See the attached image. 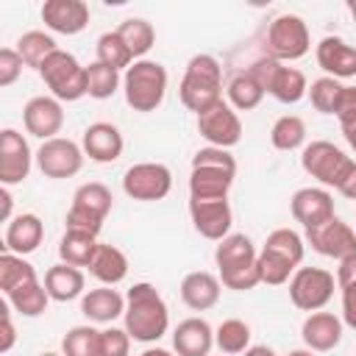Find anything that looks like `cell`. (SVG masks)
<instances>
[{"label": "cell", "mask_w": 356, "mask_h": 356, "mask_svg": "<svg viewBox=\"0 0 356 356\" xmlns=\"http://www.w3.org/2000/svg\"><path fill=\"white\" fill-rule=\"evenodd\" d=\"M122 323H125L122 328L131 334V339L145 342V345L159 342L170 328V309H167L161 292L147 281L134 284L125 295Z\"/></svg>", "instance_id": "obj_1"}, {"label": "cell", "mask_w": 356, "mask_h": 356, "mask_svg": "<svg viewBox=\"0 0 356 356\" xmlns=\"http://www.w3.org/2000/svg\"><path fill=\"white\" fill-rule=\"evenodd\" d=\"M178 97L195 114H203L206 108L220 103L222 100V67H220V61L209 53L192 56L186 61L184 78L178 83Z\"/></svg>", "instance_id": "obj_2"}, {"label": "cell", "mask_w": 356, "mask_h": 356, "mask_svg": "<svg viewBox=\"0 0 356 356\" xmlns=\"http://www.w3.org/2000/svg\"><path fill=\"white\" fill-rule=\"evenodd\" d=\"M167 70L164 64L153 61V58H139L134 61L125 75H122V92H125V103L139 111V114H147V111H156L161 103H164V95H167Z\"/></svg>", "instance_id": "obj_3"}, {"label": "cell", "mask_w": 356, "mask_h": 356, "mask_svg": "<svg viewBox=\"0 0 356 356\" xmlns=\"http://www.w3.org/2000/svg\"><path fill=\"white\" fill-rule=\"evenodd\" d=\"M248 72L261 83L264 95L275 97L284 106H292V103H298V100H303L309 95L306 75L298 67H286V64H281V61H275L270 56L256 58L248 67Z\"/></svg>", "instance_id": "obj_4"}, {"label": "cell", "mask_w": 356, "mask_h": 356, "mask_svg": "<svg viewBox=\"0 0 356 356\" xmlns=\"http://www.w3.org/2000/svg\"><path fill=\"white\" fill-rule=\"evenodd\" d=\"M50 95L61 103H75L86 95V67L67 50H56L39 70Z\"/></svg>", "instance_id": "obj_5"}, {"label": "cell", "mask_w": 356, "mask_h": 356, "mask_svg": "<svg viewBox=\"0 0 356 356\" xmlns=\"http://www.w3.org/2000/svg\"><path fill=\"white\" fill-rule=\"evenodd\" d=\"M312 47V36L306 22L298 14H278L264 33V56L275 58V61H298L309 53Z\"/></svg>", "instance_id": "obj_6"}, {"label": "cell", "mask_w": 356, "mask_h": 356, "mask_svg": "<svg viewBox=\"0 0 356 356\" xmlns=\"http://www.w3.org/2000/svg\"><path fill=\"white\" fill-rule=\"evenodd\" d=\"M356 161L328 139H314L300 150V167L325 189H337Z\"/></svg>", "instance_id": "obj_7"}, {"label": "cell", "mask_w": 356, "mask_h": 356, "mask_svg": "<svg viewBox=\"0 0 356 356\" xmlns=\"http://www.w3.org/2000/svg\"><path fill=\"white\" fill-rule=\"evenodd\" d=\"M337 289V275L325 267H298L289 278V300L300 312H320Z\"/></svg>", "instance_id": "obj_8"}, {"label": "cell", "mask_w": 356, "mask_h": 356, "mask_svg": "<svg viewBox=\"0 0 356 356\" xmlns=\"http://www.w3.org/2000/svg\"><path fill=\"white\" fill-rule=\"evenodd\" d=\"M172 189V172L161 161H139L125 170L122 175V192L134 200L153 203L167 197Z\"/></svg>", "instance_id": "obj_9"}, {"label": "cell", "mask_w": 356, "mask_h": 356, "mask_svg": "<svg viewBox=\"0 0 356 356\" xmlns=\"http://www.w3.org/2000/svg\"><path fill=\"white\" fill-rule=\"evenodd\" d=\"M83 147L72 139H64V136H56V139H47L39 145L36 150V167L44 178H72L81 172L83 167Z\"/></svg>", "instance_id": "obj_10"}, {"label": "cell", "mask_w": 356, "mask_h": 356, "mask_svg": "<svg viewBox=\"0 0 356 356\" xmlns=\"http://www.w3.org/2000/svg\"><path fill=\"white\" fill-rule=\"evenodd\" d=\"M197 134L211 147L231 150L242 139V120H239V114L231 103L220 100L211 108H206L203 114H197Z\"/></svg>", "instance_id": "obj_11"}, {"label": "cell", "mask_w": 356, "mask_h": 356, "mask_svg": "<svg viewBox=\"0 0 356 356\" xmlns=\"http://www.w3.org/2000/svg\"><path fill=\"white\" fill-rule=\"evenodd\" d=\"M33 161H36V153H31L28 139L14 128H3L0 131V184L3 186L22 184Z\"/></svg>", "instance_id": "obj_12"}, {"label": "cell", "mask_w": 356, "mask_h": 356, "mask_svg": "<svg viewBox=\"0 0 356 356\" xmlns=\"http://www.w3.org/2000/svg\"><path fill=\"white\" fill-rule=\"evenodd\" d=\"M306 242L312 245L314 253L334 259V261L356 256V231L348 222H342L339 217H331L328 222L306 231Z\"/></svg>", "instance_id": "obj_13"}, {"label": "cell", "mask_w": 356, "mask_h": 356, "mask_svg": "<svg viewBox=\"0 0 356 356\" xmlns=\"http://www.w3.org/2000/svg\"><path fill=\"white\" fill-rule=\"evenodd\" d=\"M189 220L195 225V231L203 239L220 242L231 234V222H234V211L228 197H214V200H197L189 197Z\"/></svg>", "instance_id": "obj_14"}, {"label": "cell", "mask_w": 356, "mask_h": 356, "mask_svg": "<svg viewBox=\"0 0 356 356\" xmlns=\"http://www.w3.org/2000/svg\"><path fill=\"white\" fill-rule=\"evenodd\" d=\"M289 211L295 217V222H300L306 231L328 222L331 217H337L334 211V195L325 186H303L289 197Z\"/></svg>", "instance_id": "obj_15"}, {"label": "cell", "mask_w": 356, "mask_h": 356, "mask_svg": "<svg viewBox=\"0 0 356 356\" xmlns=\"http://www.w3.org/2000/svg\"><path fill=\"white\" fill-rule=\"evenodd\" d=\"M22 125L31 136L47 142V139H56V134L61 131L64 125V108H61V100H56L53 95H36L25 103L22 108Z\"/></svg>", "instance_id": "obj_16"}, {"label": "cell", "mask_w": 356, "mask_h": 356, "mask_svg": "<svg viewBox=\"0 0 356 356\" xmlns=\"http://www.w3.org/2000/svg\"><path fill=\"white\" fill-rule=\"evenodd\" d=\"M42 22L61 36H75L89 25V6L83 0H44Z\"/></svg>", "instance_id": "obj_17"}, {"label": "cell", "mask_w": 356, "mask_h": 356, "mask_svg": "<svg viewBox=\"0 0 356 356\" xmlns=\"http://www.w3.org/2000/svg\"><path fill=\"white\" fill-rule=\"evenodd\" d=\"M314 58L325 75L342 81V78H356V47L348 44L342 36H323L314 47Z\"/></svg>", "instance_id": "obj_18"}, {"label": "cell", "mask_w": 356, "mask_h": 356, "mask_svg": "<svg viewBox=\"0 0 356 356\" xmlns=\"http://www.w3.org/2000/svg\"><path fill=\"white\" fill-rule=\"evenodd\" d=\"M81 147H83V153L92 161L111 164V161H117L122 156L125 139H122L117 125H111V122H92V125H86V131L81 136Z\"/></svg>", "instance_id": "obj_19"}, {"label": "cell", "mask_w": 356, "mask_h": 356, "mask_svg": "<svg viewBox=\"0 0 356 356\" xmlns=\"http://www.w3.org/2000/svg\"><path fill=\"white\" fill-rule=\"evenodd\" d=\"M303 345L314 353H328L342 342V320L331 312H312L300 325Z\"/></svg>", "instance_id": "obj_20"}, {"label": "cell", "mask_w": 356, "mask_h": 356, "mask_svg": "<svg viewBox=\"0 0 356 356\" xmlns=\"http://www.w3.org/2000/svg\"><path fill=\"white\" fill-rule=\"evenodd\" d=\"M42 239H44V225H42L39 214H33V211H22L11 222H6L3 248L8 253L28 256V253H33L42 245Z\"/></svg>", "instance_id": "obj_21"}, {"label": "cell", "mask_w": 356, "mask_h": 356, "mask_svg": "<svg viewBox=\"0 0 356 356\" xmlns=\"http://www.w3.org/2000/svg\"><path fill=\"white\" fill-rule=\"evenodd\" d=\"M172 348L178 356H209L214 348V328L203 317H186L172 331Z\"/></svg>", "instance_id": "obj_22"}, {"label": "cell", "mask_w": 356, "mask_h": 356, "mask_svg": "<svg viewBox=\"0 0 356 356\" xmlns=\"http://www.w3.org/2000/svg\"><path fill=\"white\" fill-rule=\"evenodd\" d=\"M222 292V284L214 273L209 270H195L186 273L181 281V300L192 309V312H209L211 306H217Z\"/></svg>", "instance_id": "obj_23"}, {"label": "cell", "mask_w": 356, "mask_h": 356, "mask_svg": "<svg viewBox=\"0 0 356 356\" xmlns=\"http://www.w3.org/2000/svg\"><path fill=\"white\" fill-rule=\"evenodd\" d=\"M81 314H83L89 323L108 325V323H114L117 317L125 314V298H122L114 286L89 289V292H83V298H81Z\"/></svg>", "instance_id": "obj_24"}, {"label": "cell", "mask_w": 356, "mask_h": 356, "mask_svg": "<svg viewBox=\"0 0 356 356\" xmlns=\"http://www.w3.org/2000/svg\"><path fill=\"white\" fill-rule=\"evenodd\" d=\"M83 286H86V275L81 267L58 261V264L47 267V273H44V289H47L50 300L67 303V300L83 298Z\"/></svg>", "instance_id": "obj_25"}, {"label": "cell", "mask_w": 356, "mask_h": 356, "mask_svg": "<svg viewBox=\"0 0 356 356\" xmlns=\"http://www.w3.org/2000/svg\"><path fill=\"white\" fill-rule=\"evenodd\" d=\"M256 259H259V250H256V245L248 234H228L214 248L217 273H228V270H236V267L256 264Z\"/></svg>", "instance_id": "obj_26"}, {"label": "cell", "mask_w": 356, "mask_h": 356, "mask_svg": "<svg viewBox=\"0 0 356 356\" xmlns=\"http://www.w3.org/2000/svg\"><path fill=\"white\" fill-rule=\"evenodd\" d=\"M86 270H89V275H95L103 286H117V284L125 281V275H128V256H125L117 245L100 242Z\"/></svg>", "instance_id": "obj_27"}, {"label": "cell", "mask_w": 356, "mask_h": 356, "mask_svg": "<svg viewBox=\"0 0 356 356\" xmlns=\"http://www.w3.org/2000/svg\"><path fill=\"white\" fill-rule=\"evenodd\" d=\"M231 172L222 170H209V167H192L189 172V197L197 200H214V197H228L231 186H234Z\"/></svg>", "instance_id": "obj_28"}, {"label": "cell", "mask_w": 356, "mask_h": 356, "mask_svg": "<svg viewBox=\"0 0 356 356\" xmlns=\"http://www.w3.org/2000/svg\"><path fill=\"white\" fill-rule=\"evenodd\" d=\"M70 206L78 209V211H83V214H89V217L106 220L108 211H111V206H114V195H111V189H108L106 184L89 181V184H81V186L75 189Z\"/></svg>", "instance_id": "obj_29"}, {"label": "cell", "mask_w": 356, "mask_h": 356, "mask_svg": "<svg viewBox=\"0 0 356 356\" xmlns=\"http://www.w3.org/2000/svg\"><path fill=\"white\" fill-rule=\"evenodd\" d=\"M97 236L81 234V231H64L58 239V259L72 267H89L95 250H97Z\"/></svg>", "instance_id": "obj_30"}, {"label": "cell", "mask_w": 356, "mask_h": 356, "mask_svg": "<svg viewBox=\"0 0 356 356\" xmlns=\"http://www.w3.org/2000/svg\"><path fill=\"white\" fill-rule=\"evenodd\" d=\"M58 50V44H56V39L50 36V33H44V31H28V33H22L19 39H17V53H19V58L25 61V67H31V70H42V64L53 56Z\"/></svg>", "instance_id": "obj_31"}, {"label": "cell", "mask_w": 356, "mask_h": 356, "mask_svg": "<svg viewBox=\"0 0 356 356\" xmlns=\"http://www.w3.org/2000/svg\"><path fill=\"white\" fill-rule=\"evenodd\" d=\"M6 300H8V306L17 314H22V317H39V314H44V309L50 303V295H47V289H44L42 281H31L25 286L11 289L6 295Z\"/></svg>", "instance_id": "obj_32"}, {"label": "cell", "mask_w": 356, "mask_h": 356, "mask_svg": "<svg viewBox=\"0 0 356 356\" xmlns=\"http://www.w3.org/2000/svg\"><path fill=\"white\" fill-rule=\"evenodd\" d=\"M214 345L225 356H239L250 348V325L239 317H228L214 328Z\"/></svg>", "instance_id": "obj_33"}, {"label": "cell", "mask_w": 356, "mask_h": 356, "mask_svg": "<svg viewBox=\"0 0 356 356\" xmlns=\"http://www.w3.org/2000/svg\"><path fill=\"white\" fill-rule=\"evenodd\" d=\"M117 33L122 36V42L128 44V50H131V56L139 61V58H145V53L156 44V31H153V25L147 22V19H142V17H128V19H122L120 25H117Z\"/></svg>", "instance_id": "obj_34"}, {"label": "cell", "mask_w": 356, "mask_h": 356, "mask_svg": "<svg viewBox=\"0 0 356 356\" xmlns=\"http://www.w3.org/2000/svg\"><path fill=\"white\" fill-rule=\"evenodd\" d=\"M270 142L275 150H298V147H306V122L298 117V114H284L273 122L270 128Z\"/></svg>", "instance_id": "obj_35"}, {"label": "cell", "mask_w": 356, "mask_h": 356, "mask_svg": "<svg viewBox=\"0 0 356 356\" xmlns=\"http://www.w3.org/2000/svg\"><path fill=\"white\" fill-rule=\"evenodd\" d=\"M225 92H228V103H231L236 111H250V108H256V106L261 103V97H264L261 83H259L248 70H245V72H236V75L228 81Z\"/></svg>", "instance_id": "obj_36"}, {"label": "cell", "mask_w": 356, "mask_h": 356, "mask_svg": "<svg viewBox=\"0 0 356 356\" xmlns=\"http://www.w3.org/2000/svg\"><path fill=\"white\" fill-rule=\"evenodd\" d=\"M95 53H97V61L100 64H106V67H111V70H128L136 58L131 56V50H128V44L122 42V36L117 33V31H106V33H100L97 36V44H95Z\"/></svg>", "instance_id": "obj_37"}, {"label": "cell", "mask_w": 356, "mask_h": 356, "mask_svg": "<svg viewBox=\"0 0 356 356\" xmlns=\"http://www.w3.org/2000/svg\"><path fill=\"white\" fill-rule=\"evenodd\" d=\"M31 281H39L33 264L25 261L22 256L6 250V253L0 256V289H3V295H8V292L17 289V286H25V284H31Z\"/></svg>", "instance_id": "obj_38"}, {"label": "cell", "mask_w": 356, "mask_h": 356, "mask_svg": "<svg viewBox=\"0 0 356 356\" xmlns=\"http://www.w3.org/2000/svg\"><path fill=\"white\" fill-rule=\"evenodd\" d=\"M261 248L270 250V253H278V256H284L286 261H292L295 267H300L306 242H303V236H300L298 231H292V228H275V231L267 234V239H264Z\"/></svg>", "instance_id": "obj_39"}, {"label": "cell", "mask_w": 356, "mask_h": 356, "mask_svg": "<svg viewBox=\"0 0 356 356\" xmlns=\"http://www.w3.org/2000/svg\"><path fill=\"white\" fill-rule=\"evenodd\" d=\"M122 86V78L117 70L100 64V61H92L86 64V95L95 97V100H108L117 89Z\"/></svg>", "instance_id": "obj_40"}, {"label": "cell", "mask_w": 356, "mask_h": 356, "mask_svg": "<svg viewBox=\"0 0 356 356\" xmlns=\"http://www.w3.org/2000/svg\"><path fill=\"white\" fill-rule=\"evenodd\" d=\"M64 356H100V328L95 325H75L61 339Z\"/></svg>", "instance_id": "obj_41"}, {"label": "cell", "mask_w": 356, "mask_h": 356, "mask_svg": "<svg viewBox=\"0 0 356 356\" xmlns=\"http://www.w3.org/2000/svg\"><path fill=\"white\" fill-rule=\"evenodd\" d=\"M342 89H345V83H339V81L331 78V75H323V78L312 81V86H309V100H312L314 111H320V114H337Z\"/></svg>", "instance_id": "obj_42"}, {"label": "cell", "mask_w": 356, "mask_h": 356, "mask_svg": "<svg viewBox=\"0 0 356 356\" xmlns=\"http://www.w3.org/2000/svg\"><path fill=\"white\" fill-rule=\"evenodd\" d=\"M256 264H259V278H261V284H267V286H281V284H286V281L292 278V273L298 270L292 261H286L284 256L270 253V250H264V248L259 250Z\"/></svg>", "instance_id": "obj_43"}, {"label": "cell", "mask_w": 356, "mask_h": 356, "mask_svg": "<svg viewBox=\"0 0 356 356\" xmlns=\"http://www.w3.org/2000/svg\"><path fill=\"white\" fill-rule=\"evenodd\" d=\"M192 167H209V170H222V172L236 175V159H234L228 150L211 147V145L200 147V150L192 156Z\"/></svg>", "instance_id": "obj_44"}, {"label": "cell", "mask_w": 356, "mask_h": 356, "mask_svg": "<svg viewBox=\"0 0 356 356\" xmlns=\"http://www.w3.org/2000/svg\"><path fill=\"white\" fill-rule=\"evenodd\" d=\"M217 278H220V284L225 289H234V292H248V289L261 284L259 264H248V267H236V270H228V273H217Z\"/></svg>", "instance_id": "obj_45"}, {"label": "cell", "mask_w": 356, "mask_h": 356, "mask_svg": "<svg viewBox=\"0 0 356 356\" xmlns=\"http://www.w3.org/2000/svg\"><path fill=\"white\" fill-rule=\"evenodd\" d=\"M131 353V334L125 328H103L100 331V356H128Z\"/></svg>", "instance_id": "obj_46"}, {"label": "cell", "mask_w": 356, "mask_h": 356, "mask_svg": "<svg viewBox=\"0 0 356 356\" xmlns=\"http://www.w3.org/2000/svg\"><path fill=\"white\" fill-rule=\"evenodd\" d=\"M337 122L342 128V136L348 134H356V86H345L342 89V97H339V106H337Z\"/></svg>", "instance_id": "obj_47"}, {"label": "cell", "mask_w": 356, "mask_h": 356, "mask_svg": "<svg viewBox=\"0 0 356 356\" xmlns=\"http://www.w3.org/2000/svg\"><path fill=\"white\" fill-rule=\"evenodd\" d=\"M25 61L19 58L17 47H3L0 50V86H11L22 75Z\"/></svg>", "instance_id": "obj_48"}, {"label": "cell", "mask_w": 356, "mask_h": 356, "mask_svg": "<svg viewBox=\"0 0 356 356\" xmlns=\"http://www.w3.org/2000/svg\"><path fill=\"white\" fill-rule=\"evenodd\" d=\"M339 292H342V323L356 331V284H350Z\"/></svg>", "instance_id": "obj_49"}, {"label": "cell", "mask_w": 356, "mask_h": 356, "mask_svg": "<svg viewBox=\"0 0 356 356\" xmlns=\"http://www.w3.org/2000/svg\"><path fill=\"white\" fill-rule=\"evenodd\" d=\"M337 264H339V267H337V289H345V286L356 284V256L342 259V261H337Z\"/></svg>", "instance_id": "obj_50"}, {"label": "cell", "mask_w": 356, "mask_h": 356, "mask_svg": "<svg viewBox=\"0 0 356 356\" xmlns=\"http://www.w3.org/2000/svg\"><path fill=\"white\" fill-rule=\"evenodd\" d=\"M17 342V331H14V323H11V312L8 306H3V339H0V353H8Z\"/></svg>", "instance_id": "obj_51"}, {"label": "cell", "mask_w": 356, "mask_h": 356, "mask_svg": "<svg viewBox=\"0 0 356 356\" xmlns=\"http://www.w3.org/2000/svg\"><path fill=\"white\" fill-rule=\"evenodd\" d=\"M337 192H339L342 197H348V200H356V164L350 167V172L345 175V181L337 186Z\"/></svg>", "instance_id": "obj_52"}, {"label": "cell", "mask_w": 356, "mask_h": 356, "mask_svg": "<svg viewBox=\"0 0 356 356\" xmlns=\"http://www.w3.org/2000/svg\"><path fill=\"white\" fill-rule=\"evenodd\" d=\"M0 200H3V222H11V220H14V217H11V206H14V197H11L8 186H3V189H0Z\"/></svg>", "instance_id": "obj_53"}, {"label": "cell", "mask_w": 356, "mask_h": 356, "mask_svg": "<svg viewBox=\"0 0 356 356\" xmlns=\"http://www.w3.org/2000/svg\"><path fill=\"white\" fill-rule=\"evenodd\" d=\"M242 356H275V350L270 345H250Z\"/></svg>", "instance_id": "obj_54"}, {"label": "cell", "mask_w": 356, "mask_h": 356, "mask_svg": "<svg viewBox=\"0 0 356 356\" xmlns=\"http://www.w3.org/2000/svg\"><path fill=\"white\" fill-rule=\"evenodd\" d=\"M139 356H175L172 350H164V348H147V350H142Z\"/></svg>", "instance_id": "obj_55"}, {"label": "cell", "mask_w": 356, "mask_h": 356, "mask_svg": "<svg viewBox=\"0 0 356 356\" xmlns=\"http://www.w3.org/2000/svg\"><path fill=\"white\" fill-rule=\"evenodd\" d=\"M286 356H314V350H309V348H298V350H289Z\"/></svg>", "instance_id": "obj_56"}, {"label": "cell", "mask_w": 356, "mask_h": 356, "mask_svg": "<svg viewBox=\"0 0 356 356\" xmlns=\"http://www.w3.org/2000/svg\"><path fill=\"white\" fill-rule=\"evenodd\" d=\"M345 142H348V145H350V150L356 153V134H348V136H345Z\"/></svg>", "instance_id": "obj_57"}, {"label": "cell", "mask_w": 356, "mask_h": 356, "mask_svg": "<svg viewBox=\"0 0 356 356\" xmlns=\"http://www.w3.org/2000/svg\"><path fill=\"white\" fill-rule=\"evenodd\" d=\"M348 11H350V17H353V22H356V0H348Z\"/></svg>", "instance_id": "obj_58"}, {"label": "cell", "mask_w": 356, "mask_h": 356, "mask_svg": "<svg viewBox=\"0 0 356 356\" xmlns=\"http://www.w3.org/2000/svg\"><path fill=\"white\" fill-rule=\"evenodd\" d=\"M39 356H64V353H53V350H44V353H39Z\"/></svg>", "instance_id": "obj_59"}]
</instances>
